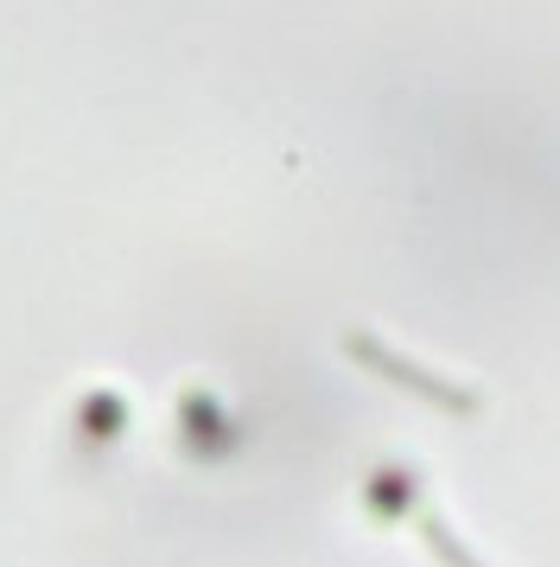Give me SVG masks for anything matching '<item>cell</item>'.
I'll return each mask as SVG.
<instances>
[{
    "mask_svg": "<svg viewBox=\"0 0 560 567\" xmlns=\"http://www.w3.org/2000/svg\"><path fill=\"white\" fill-rule=\"evenodd\" d=\"M338 351H344L356 370H370V377H382V383L421 395V402H427V409H439V414H478L484 409V395L471 383H453V377H439V370H427V363L402 358L395 344H382V338L363 332V326H351V332L338 338Z\"/></svg>",
    "mask_w": 560,
    "mask_h": 567,
    "instance_id": "cell-1",
    "label": "cell"
},
{
    "mask_svg": "<svg viewBox=\"0 0 560 567\" xmlns=\"http://www.w3.org/2000/svg\"><path fill=\"white\" fill-rule=\"evenodd\" d=\"M414 529H421V542L433 548V561H439V567H484L478 555L446 529V516H439V511H421V516H414Z\"/></svg>",
    "mask_w": 560,
    "mask_h": 567,
    "instance_id": "cell-2",
    "label": "cell"
}]
</instances>
